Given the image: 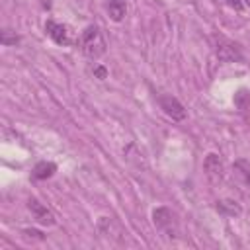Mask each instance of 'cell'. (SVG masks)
<instances>
[{
	"mask_svg": "<svg viewBox=\"0 0 250 250\" xmlns=\"http://www.w3.org/2000/svg\"><path fill=\"white\" fill-rule=\"evenodd\" d=\"M23 234H27V236H33V238H37V240H43V234H41L39 230H31V229H25V230H23Z\"/></svg>",
	"mask_w": 250,
	"mask_h": 250,
	"instance_id": "2e32d148",
	"label": "cell"
},
{
	"mask_svg": "<svg viewBox=\"0 0 250 250\" xmlns=\"http://www.w3.org/2000/svg\"><path fill=\"white\" fill-rule=\"evenodd\" d=\"M94 76L100 78V80H105V78H107V68L102 66V64H96V66H94Z\"/></svg>",
	"mask_w": 250,
	"mask_h": 250,
	"instance_id": "9a60e30c",
	"label": "cell"
},
{
	"mask_svg": "<svg viewBox=\"0 0 250 250\" xmlns=\"http://www.w3.org/2000/svg\"><path fill=\"white\" fill-rule=\"evenodd\" d=\"M98 230H100V234H104L107 238H113V240H121V234H123L119 225L109 217H100L98 219Z\"/></svg>",
	"mask_w": 250,
	"mask_h": 250,
	"instance_id": "ba28073f",
	"label": "cell"
},
{
	"mask_svg": "<svg viewBox=\"0 0 250 250\" xmlns=\"http://www.w3.org/2000/svg\"><path fill=\"white\" fill-rule=\"evenodd\" d=\"M215 207H217L219 213H223L227 217H238L242 213V207L236 201H232V199H219Z\"/></svg>",
	"mask_w": 250,
	"mask_h": 250,
	"instance_id": "30bf717a",
	"label": "cell"
},
{
	"mask_svg": "<svg viewBox=\"0 0 250 250\" xmlns=\"http://www.w3.org/2000/svg\"><path fill=\"white\" fill-rule=\"evenodd\" d=\"M105 8H107V14L113 21H121L125 18V12H127L125 0H107Z\"/></svg>",
	"mask_w": 250,
	"mask_h": 250,
	"instance_id": "8fae6325",
	"label": "cell"
},
{
	"mask_svg": "<svg viewBox=\"0 0 250 250\" xmlns=\"http://www.w3.org/2000/svg\"><path fill=\"white\" fill-rule=\"evenodd\" d=\"M203 170H205V174H207V178H209V180H213V182L223 180L225 166H223L221 156H219V154H215V152H209V154L205 156V160H203Z\"/></svg>",
	"mask_w": 250,
	"mask_h": 250,
	"instance_id": "8992f818",
	"label": "cell"
},
{
	"mask_svg": "<svg viewBox=\"0 0 250 250\" xmlns=\"http://www.w3.org/2000/svg\"><path fill=\"white\" fill-rule=\"evenodd\" d=\"M16 43H20V37L16 33H12L10 29H4L2 31V45L10 47V45H16Z\"/></svg>",
	"mask_w": 250,
	"mask_h": 250,
	"instance_id": "5bb4252c",
	"label": "cell"
},
{
	"mask_svg": "<svg viewBox=\"0 0 250 250\" xmlns=\"http://www.w3.org/2000/svg\"><path fill=\"white\" fill-rule=\"evenodd\" d=\"M234 104H236V107H238L242 113L250 115V92L240 90V92L234 96Z\"/></svg>",
	"mask_w": 250,
	"mask_h": 250,
	"instance_id": "7c38bea8",
	"label": "cell"
},
{
	"mask_svg": "<svg viewBox=\"0 0 250 250\" xmlns=\"http://www.w3.org/2000/svg\"><path fill=\"white\" fill-rule=\"evenodd\" d=\"M78 45H80L82 53H84L88 59H92V61L100 59V57L105 53V41H104V35H102V31H100V27L94 25V23L88 25V27L80 33Z\"/></svg>",
	"mask_w": 250,
	"mask_h": 250,
	"instance_id": "6da1fadb",
	"label": "cell"
},
{
	"mask_svg": "<svg viewBox=\"0 0 250 250\" xmlns=\"http://www.w3.org/2000/svg\"><path fill=\"white\" fill-rule=\"evenodd\" d=\"M244 4H246V6H248V8H250V0H244Z\"/></svg>",
	"mask_w": 250,
	"mask_h": 250,
	"instance_id": "ac0fdd59",
	"label": "cell"
},
{
	"mask_svg": "<svg viewBox=\"0 0 250 250\" xmlns=\"http://www.w3.org/2000/svg\"><path fill=\"white\" fill-rule=\"evenodd\" d=\"M215 53H217L219 61H223V62H234V61H240L242 59V55L238 51V45H234L232 41H229L225 37H217Z\"/></svg>",
	"mask_w": 250,
	"mask_h": 250,
	"instance_id": "277c9868",
	"label": "cell"
},
{
	"mask_svg": "<svg viewBox=\"0 0 250 250\" xmlns=\"http://www.w3.org/2000/svg\"><path fill=\"white\" fill-rule=\"evenodd\" d=\"M234 170H236V174L242 178V182L250 188V164H248L244 158H240V160L234 162Z\"/></svg>",
	"mask_w": 250,
	"mask_h": 250,
	"instance_id": "4fadbf2b",
	"label": "cell"
},
{
	"mask_svg": "<svg viewBox=\"0 0 250 250\" xmlns=\"http://www.w3.org/2000/svg\"><path fill=\"white\" fill-rule=\"evenodd\" d=\"M225 2H227L230 8L238 10V12H240V10H242V6H244V4H242V0H225Z\"/></svg>",
	"mask_w": 250,
	"mask_h": 250,
	"instance_id": "e0dca14e",
	"label": "cell"
},
{
	"mask_svg": "<svg viewBox=\"0 0 250 250\" xmlns=\"http://www.w3.org/2000/svg\"><path fill=\"white\" fill-rule=\"evenodd\" d=\"M27 209L31 211L33 219H35L39 225H45V227L55 225V215H53V211H51L47 205H43L39 199L31 197V199L27 201Z\"/></svg>",
	"mask_w": 250,
	"mask_h": 250,
	"instance_id": "5b68a950",
	"label": "cell"
},
{
	"mask_svg": "<svg viewBox=\"0 0 250 250\" xmlns=\"http://www.w3.org/2000/svg\"><path fill=\"white\" fill-rule=\"evenodd\" d=\"M45 31H47V35L57 43V45H70V35H68V29H66V25H62V23H57V21H53V20H47L45 21Z\"/></svg>",
	"mask_w": 250,
	"mask_h": 250,
	"instance_id": "52a82bcc",
	"label": "cell"
},
{
	"mask_svg": "<svg viewBox=\"0 0 250 250\" xmlns=\"http://www.w3.org/2000/svg\"><path fill=\"white\" fill-rule=\"evenodd\" d=\"M152 223H154V227L160 230V232H164L166 236H176V232H178V225H176V215H174V211L170 209V207H156L154 211H152Z\"/></svg>",
	"mask_w": 250,
	"mask_h": 250,
	"instance_id": "7a4b0ae2",
	"label": "cell"
},
{
	"mask_svg": "<svg viewBox=\"0 0 250 250\" xmlns=\"http://www.w3.org/2000/svg\"><path fill=\"white\" fill-rule=\"evenodd\" d=\"M55 172H57V164H55V162H51V160H41V162L35 164L31 176H33L35 180H47V178H51Z\"/></svg>",
	"mask_w": 250,
	"mask_h": 250,
	"instance_id": "9c48e42d",
	"label": "cell"
},
{
	"mask_svg": "<svg viewBox=\"0 0 250 250\" xmlns=\"http://www.w3.org/2000/svg\"><path fill=\"white\" fill-rule=\"evenodd\" d=\"M158 105H160V109H162L168 117H172L174 121L186 119V107L180 104L178 98H174V96H170V94H160V96H158Z\"/></svg>",
	"mask_w": 250,
	"mask_h": 250,
	"instance_id": "3957f363",
	"label": "cell"
}]
</instances>
